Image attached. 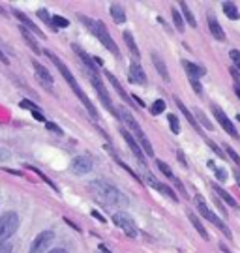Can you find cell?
<instances>
[{"label": "cell", "mask_w": 240, "mask_h": 253, "mask_svg": "<svg viewBox=\"0 0 240 253\" xmlns=\"http://www.w3.org/2000/svg\"><path fill=\"white\" fill-rule=\"evenodd\" d=\"M237 120H239V122H240V115H239V117H237Z\"/></svg>", "instance_id": "11a10c76"}, {"label": "cell", "mask_w": 240, "mask_h": 253, "mask_svg": "<svg viewBox=\"0 0 240 253\" xmlns=\"http://www.w3.org/2000/svg\"><path fill=\"white\" fill-rule=\"evenodd\" d=\"M130 79H132V83H137V84H146V75L143 72L141 64L135 62V60L130 64Z\"/></svg>", "instance_id": "2e32d148"}, {"label": "cell", "mask_w": 240, "mask_h": 253, "mask_svg": "<svg viewBox=\"0 0 240 253\" xmlns=\"http://www.w3.org/2000/svg\"><path fill=\"white\" fill-rule=\"evenodd\" d=\"M175 103H177V107L180 109V111H182V115H184V117L188 118V122H190V124L193 126V129L201 131V129H199V124H197V120L193 118V115H192V111H188V107L184 105V103H182V101H180V98H178V96H175Z\"/></svg>", "instance_id": "44dd1931"}, {"label": "cell", "mask_w": 240, "mask_h": 253, "mask_svg": "<svg viewBox=\"0 0 240 253\" xmlns=\"http://www.w3.org/2000/svg\"><path fill=\"white\" fill-rule=\"evenodd\" d=\"M32 117H34L36 120H42V122H45V117L42 115V111H34V113H32Z\"/></svg>", "instance_id": "bcb514c9"}, {"label": "cell", "mask_w": 240, "mask_h": 253, "mask_svg": "<svg viewBox=\"0 0 240 253\" xmlns=\"http://www.w3.org/2000/svg\"><path fill=\"white\" fill-rule=\"evenodd\" d=\"M208 28H210V34H212L218 42H223L225 40V32H223V28L220 27V23H218V19L210 15L208 13Z\"/></svg>", "instance_id": "ac0fdd59"}, {"label": "cell", "mask_w": 240, "mask_h": 253, "mask_svg": "<svg viewBox=\"0 0 240 253\" xmlns=\"http://www.w3.org/2000/svg\"><path fill=\"white\" fill-rule=\"evenodd\" d=\"M105 77H107V79H109V81H111V84L115 86V90L118 92V94H120V98H122V100L128 101L130 105H135L134 101H132V98H130V96L126 94V90H124V88H122V84L118 83V79H116V77H115V75H113V73H111V72H105Z\"/></svg>", "instance_id": "d6986e66"}, {"label": "cell", "mask_w": 240, "mask_h": 253, "mask_svg": "<svg viewBox=\"0 0 240 253\" xmlns=\"http://www.w3.org/2000/svg\"><path fill=\"white\" fill-rule=\"evenodd\" d=\"M53 240H54L53 231H42V233L34 238V242L30 246V252L28 253H45V250L51 246Z\"/></svg>", "instance_id": "9c48e42d"}, {"label": "cell", "mask_w": 240, "mask_h": 253, "mask_svg": "<svg viewBox=\"0 0 240 253\" xmlns=\"http://www.w3.org/2000/svg\"><path fill=\"white\" fill-rule=\"evenodd\" d=\"M206 145H208V146H210V148H212L214 152H216V156H218V158H222V160H225V152H223V150H220L218 146L214 145L212 141H206Z\"/></svg>", "instance_id": "ab89813d"}, {"label": "cell", "mask_w": 240, "mask_h": 253, "mask_svg": "<svg viewBox=\"0 0 240 253\" xmlns=\"http://www.w3.org/2000/svg\"><path fill=\"white\" fill-rule=\"evenodd\" d=\"M113 221H115L116 225L120 227L128 236H132V238L137 236V225H135L134 217L130 216V214H126V212H116L115 216H113Z\"/></svg>", "instance_id": "ba28073f"}, {"label": "cell", "mask_w": 240, "mask_h": 253, "mask_svg": "<svg viewBox=\"0 0 240 253\" xmlns=\"http://www.w3.org/2000/svg\"><path fill=\"white\" fill-rule=\"evenodd\" d=\"M9 158H11L9 150H6V148L0 146V162H6V160H9Z\"/></svg>", "instance_id": "7bdbcfd3"}, {"label": "cell", "mask_w": 240, "mask_h": 253, "mask_svg": "<svg viewBox=\"0 0 240 253\" xmlns=\"http://www.w3.org/2000/svg\"><path fill=\"white\" fill-rule=\"evenodd\" d=\"M175 180V178H173ZM175 184H177V190L182 193V197H188V193H186V190H184V186H182V182L180 180H175Z\"/></svg>", "instance_id": "f6af8a7d"}, {"label": "cell", "mask_w": 240, "mask_h": 253, "mask_svg": "<svg viewBox=\"0 0 240 253\" xmlns=\"http://www.w3.org/2000/svg\"><path fill=\"white\" fill-rule=\"evenodd\" d=\"M79 19L83 21V25L89 28L90 32L94 34V36L98 38L99 42H101V45H105L111 53L118 56V47L116 43L113 42V38L109 36V30L105 28V25L101 23V21H96V19H90V17H85V15H79Z\"/></svg>", "instance_id": "277c9868"}, {"label": "cell", "mask_w": 240, "mask_h": 253, "mask_svg": "<svg viewBox=\"0 0 240 253\" xmlns=\"http://www.w3.org/2000/svg\"><path fill=\"white\" fill-rule=\"evenodd\" d=\"M229 56H231V60L235 62V66L240 70V51L239 49H231V51H229Z\"/></svg>", "instance_id": "8d00e7d4"}, {"label": "cell", "mask_w": 240, "mask_h": 253, "mask_svg": "<svg viewBox=\"0 0 240 253\" xmlns=\"http://www.w3.org/2000/svg\"><path fill=\"white\" fill-rule=\"evenodd\" d=\"M11 244L9 242H4V244H0V253H11Z\"/></svg>", "instance_id": "ee69618b"}, {"label": "cell", "mask_w": 240, "mask_h": 253, "mask_svg": "<svg viewBox=\"0 0 240 253\" xmlns=\"http://www.w3.org/2000/svg\"><path fill=\"white\" fill-rule=\"evenodd\" d=\"M235 92H237V96H239V98H240V86H239V84L235 86Z\"/></svg>", "instance_id": "db71d44e"}, {"label": "cell", "mask_w": 240, "mask_h": 253, "mask_svg": "<svg viewBox=\"0 0 240 253\" xmlns=\"http://www.w3.org/2000/svg\"><path fill=\"white\" fill-rule=\"evenodd\" d=\"M87 75H89L90 83H92V86L96 88V92H98L99 100H101V103L105 105L115 117H118V113L115 111V105H113V101H111V98H109V94H107L105 86H103V83H101V77L98 75V70H87Z\"/></svg>", "instance_id": "8992f818"}, {"label": "cell", "mask_w": 240, "mask_h": 253, "mask_svg": "<svg viewBox=\"0 0 240 253\" xmlns=\"http://www.w3.org/2000/svg\"><path fill=\"white\" fill-rule=\"evenodd\" d=\"M38 17L44 19V23H47V25H51V15H49L47 9H40V11H38Z\"/></svg>", "instance_id": "f35d334b"}, {"label": "cell", "mask_w": 240, "mask_h": 253, "mask_svg": "<svg viewBox=\"0 0 240 253\" xmlns=\"http://www.w3.org/2000/svg\"><path fill=\"white\" fill-rule=\"evenodd\" d=\"M51 27L66 28V27H70V21H68L66 17H60V15H53V17H51Z\"/></svg>", "instance_id": "f1b7e54d"}, {"label": "cell", "mask_w": 240, "mask_h": 253, "mask_svg": "<svg viewBox=\"0 0 240 253\" xmlns=\"http://www.w3.org/2000/svg\"><path fill=\"white\" fill-rule=\"evenodd\" d=\"M146 178H148V182L152 184V188H154V190H158L160 193H163L165 197H169L171 201H175V203H177L178 197L175 195V191L171 190L169 186H165V184H161V182H158L156 178H154V174H150V172H148V176H146Z\"/></svg>", "instance_id": "9a60e30c"}, {"label": "cell", "mask_w": 240, "mask_h": 253, "mask_svg": "<svg viewBox=\"0 0 240 253\" xmlns=\"http://www.w3.org/2000/svg\"><path fill=\"white\" fill-rule=\"evenodd\" d=\"M212 188H214V191H216V193H218V195H220V197H222V199L225 201L227 205H229V207H233V208L239 207V203L235 201V197H233L231 193H227V191L223 190L222 186H218V184H212Z\"/></svg>", "instance_id": "603a6c76"}, {"label": "cell", "mask_w": 240, "mask_h": 253, "mask_svg": "<svg viewBox=\"0 0 240 253\" xmlns=\"http://www.w3.org/2000/svg\"><path fill=\"white\" fill-rule=\"evenodd\" d=\"M45 126H47V129H49V131H54V133H58V135H62V129H60V127L56 126V124H53V122H47Z\"/></svg>", "instance_id": "b9f144b4"}, {"label": "cell", "mask_w": 240, "mask_h": 253, "mask_svg": "<svg viewBox=\"0 0 240 253\" xmlns=\"http://www.w3.org/2000/svg\"><path fill=\"white\" fill-rule=\"evenodd\" d=\"M190 84H192V88H193L197 94H203V86H201V83L197 81V79H190Z\"/></svg>", "instance_id": "60d3db41"}, {"label": "cell", "mask_w": 240, "mask_h": 253, "mask_svg": "<svg viewBox=\"0 0 240 253\" xmlns=\"http://www.w3.org/2000/svg\"><path fill=\"white\" fill-rule=\"evenodd\" d=\"M19 107H21V109H28L30 113H34V111H42V109L38 107L36 103H32V101H28V100H21V101H19Z\"/></svg>", "instance_id": "836d02e7"}, {"label": "cell", "mask_w": 240, "mask_h": 253, "mask_svg": "<svg viewBox=\"0 0 240 253\" xmlns=\"http://www.w3.org/2000/svg\"><path fill=\"white\" fill-rule=\"evenodd\" d=\"M223 148H225V152L229 154V158H231L233 162L237 163V165H240V156H239V154L235 152V150H233V148L229 145H223Z\"/></svg>", "instance_id": "d590c367"}, {"label": "cell", "mask_w": 240, "mask_h": 253, "mask_svg": "<svg viewBox=\"0 0 240 253\" xmlns=\"http://www.w3.org/2000/svg\"><path fill=\"white\" fill-rule=\"evenodd\" d=\"M111 15H113V19H115L116 23H124L126 21V11L124 8L120 6V4H111Z\"/></svg>", "instance_id": "cb8c5ba5"}, {"label": "cell", "mask_w": 240, "mask_h": 253, "mask_svg": "<svg viewBox=\"0 0 240 253\" xmlns=\"http://www.w3.org/2000/svg\"><path fill=\"white\" fill-rule=\"evenodd\" d=\"M173 21H175V27H177V30L184 32V19L180 17L178 9H173Z\"/></svg>", "instance_id": "1f68e13d"}, {"label": "cell", "mask_w": 240, "mask_h": 253, "mask_svg": "<svg viewBox=\"0 0 240 253\" xmlns=\"http://www.w3.org/2000/svg\"><path fill=\"white\" fill-rule=\"evenodd\" d=\"M42 53H45V54H47V56H49V58H51V62H53L54 66H56V70L60 72V75H62L64 79L68 81V84H70V86H71V90L75 92V96H77V98H79L81 103H83V105L87 107V111H89V113H90V117H92V118H98V113H96V107L92 105V101L89 100V96H87V94H85V90H83V88H81V86H79V83L75 81V77H73V73H71L70 70H68V66H66V64H64L62 60H60V58L56 56V54L51 53V51H47V49H45V51H42Z\"/></svg>", "instance_id": "7a4b0ae2"}, {"label": "cell", "mask_w": 240, "mask_h": 253, "mask_svg": "<svg viewBox=\"0 0 240 253\" xmlns=\"http://www.w3.org/2000/svg\"><path fill=\"white\" fill-rule=\"evenodd\" d=\"M118 118H122V122H124L126 126L130 127V135L134 137L135 141H137V145L141 146V150H144V152L148 154V156H154V148H152L150 141H148V137L144 135V131L141 129V126H139V122L135 120L132 115H130V111H126V109H120V113H118Z\"/></svg>", "instance_id": "3957f363"}, {"label": "cell", "mask_w": 240, "mask_h": 253, "mask_svg": "<svg viewBox=\"0 0 240 253\" xmlns=\"http://www.w3.org/2000/svg\"><path fill=\"white\" fill-rule=\"evenodd\" d=\"M231 75H233V77H235V81L240 83V75H239V73H237V70H231Z\"/></svg>", "instance_id": "c3c4849f"}, {"label": "cell", "mask_w": 240, "mask_h": 253, "mask_svg": "<svg viewBox=\"0 0 240 253\" xmlns=\"http://www.w3.org/2000/svg\"><path fill=\"white\" fill-rule=\"evenodd\" d=\"M90 193L105 207H128V197L120 190H116L113 184L105 180H92L89 184Z\"/></svg>", "instance_id": "6da1fadb"}, {"label": "cell", "mask_w": 240, "mask_h": 253, "mask_svg": "<svg viewBox=\"0 0 240 253\" xmlns=\"http://www.w3.org/2000/svg\"><path fill=\"white\" fill-rule=\"evenodd\" d=\"M163 111H165V101L163 100H156L154 103H152V107H150L152 115H161Z\"/></svg>", "instance_id": "f546056e"}, {"label": "cell", "mask_w": 240, "mask_h": 253, "mask_svg": "<svg viewBox=\"0 0 240 253\" xmlns=\"http://www.w3.org/2000/svg\"><path fill=\"white\" fill-rule=\"evenodd\" d=\"M49 253H68V252H66L64 248H54V250H51Z\"/></svg>", "instance_id": "7dc6e473"}, {"label": "cell", "mask_w": 240, "mask_h": 253, "mask_svg": "<svg viewBox=\"0 0 240 253\" xmlns=\"http://www.w3.org/2000/svg\"><path fill=\"white\" fill-rule=\"evenodd\" d=\"M11 13H13V15L19 19V21H21V27H23V28H27V30H30V32H34L36 36L45 38V34L42 32V30H40V27H38V25H34V23L30 21V17H28V15H25L21 9H13Z\"/></svg>", "instance_id": "4fadbf2b"}, {"label": "cell", "mask_w": 240, "mask_h": 253, "mask_svg": "<svg viewBox=\"0 0 240 253\" xmlns=\"http://www.w3.org/2000/svg\"><path fill=\"white\" fill-rule=\"evenodd\" d=\"M167 120H169L171 124V131L173 133H180V122H178V118L175 115H167Z\"/></svg>", "instance_id": "d6a6232c"}, {"label": "cell", "mask_w": 240, "mask_h": 253, "mask_svg": "<svg viewBox=\"0 0 240 253\" xmlns=\"http://www.w3.org/2000/svg\"><path fill=\"white\" fill-rule=\"evenodd\" d=\"M120 133H122V137H124V141H126V145L130 146V150L134 152L135 158H137V160H139V162L144 165V156H143V150H141V146L137 145V141H135L134 137L130 135V131H128V129H124V127L120 129Z\"/></svg>", "instance_id": "5bb4252c"}, {"label": "cell", "mask_w": 240, "mask_h": 253, "mask_svg": "<svg viewBox=\"0 0 240 253\" xmlns=\"http://www.w3.org/2000/svg\"><path fill=\"white\" fill-rule=\"evenodd\" d=\"M92 216L96 217V219H99V221H105V217H103V216H99V214H98V212H96V210L92 212Z\"/></svg>", "instance_id": "681fc988"}, {"label": "cell", "mask_w": 240, "mask_h": 253, "mask_svg": "<svg viewBox=\"0 0 240 253\" xmlns=\"http://www.w3.org/2000/svg\"><path fill=\"white\" fill-rule=\"evenodd\" d=\"M193 113H195V117L199 118V120H201V124H203V126H205L206 129H212V124L208 122V118L205 117V113H203L201 109H193Z\"/></svg>", "instance_id": "4dcf8cb0"}, {"label": "cell", "mask_w": 240, "mask_h": 253, "mask_svg": "<svg viewBox=\"0 0 240 253\" xmlns=\"http://www.w3.org/2000/svg\"><path fill=\"white\" fill-rule=\"evenodd\" d=\"M212 111H214V117L218 118V122H220V124H222V127L223 129H225V131H227V133H229V135L231 137H235V139H239V131H237V127L233 126V122L231 120H229V118L225 117V115H223V111L220 107H216V105H214L212 107Z\"/></svg>", "instance_id": "8fae6325"}, {"label": "cell", "mask_w": 240, "mask_h": 253, "mask_svg": "<svg viewBox=\"0 0 240 253\" xmlns=\"http://www.w3.org/2000/svg\"><path fill=\"white\" fill-rule=\"evenodd\" d=\"M223 11H225V15L229 19H239L240 17V11L237 8V4L235 2H223Z\"/></svg>", "instance_id": "d4e9b609"}, {"label": "cell", "mask_w": 240, "mask_h": 253, "mask_svg": "<svg viewBox=\"0 0 240 253\" xmlns=\"http://www.w3.org/2000/svg\"><path fill=\"white\" fill-rule=\"evenodd\" d=\"M158 167H160V171L167 176V178H173V171H171V167L167 165L165 162H161V160H158Z\"/></svg>", "instance_id": "e575fe53"}, {"label": "cell", "mask_w": 240, "mask_h": 253, "mask_svg": "<svg viewBox=\"0 0 240 253\" xmlns=\"http://www.w3.org/2000/svg\"><path fill=\"white\" fill-rule=\"evenodd\" d=\"M180 9H182V13H184V17H186L188 25H192V27L195 28L197 21H195V17H193V13H192V9H190V6H188L186 2H180Z\"/></svg>", "instance_id": "4316f807"}, {"label": "cell", "mask_w": 240, "mask_h": 253, "mask_svg": "<svg viewBox=\"0 0 240 253\" xmlns=\"http://www.w3.org/2000/svg\"><path fill=\"white\" fill-rule=\"evenodd\" d=\"M0 62H4V64L8 62V58H6V54L2 53V51H0Z\"/></svg>", "instance_id": "816d5d0a"}, {"label": "cell", "mask_w": 240, "mask_h": 253, "mask_svg": "<svg viewBox=\"0 0 240 253\" xmlns=\"http://www.w3.org/2000/svg\"><path fill=\"white\" fill-rule=\"evenodd\" d=\"M177 156H178V162H182V163H184V165H186V158H184V154H182V152H178Z\"/></svg>", "instance_id": "f907efd6"}, {"label": "cell", "mask_w": 240, "mask_h": 253, "mask_svg": "<svg viewBox=\"0 0 240 253\" xmlns=\"http://www.w3.org/2000/svg\"><path fill=\"white\" fill-rule=\"evenodd\" d=\"M71 171L75 174H87V172L92 171V160L89 156H77L71 162Z\"/></svg>", "instance_id": "7c38bea8"}, {"label": "cell", "mask_w": 240, "mask_h": 253, "mask_svg": "<svg viewBox=\"0 0 240 253\" xmlns=\"http://www.w3.org/2000/svg\"><path fill=\"white\" fill-rule=\"evenodd\" d=\"M19 229V214L9 210V212H4L0 216V244L8 242L11 236L15 235V231Z\"/></svg>", "instance_id": "5b68a950"}, {"label": "cell", "mask_w": 240, "mask_h": 253, "mask_svg": "<svg viewBox=\"0 0 240 253\" xmlns=\"http://www.w3.org/2000/svg\"><path fill=\"white\" fill-rule=\"evenodd\" d=\"M21 36L25 38V42H27L28 45L32 47V51H34V53H38V54L42 53V49H40V47H38V42H36L34 38L30 36V32H28L27 28H23V27H21Z\"/></svg>", "instance_id": "484cf974"}, {"label": "cell", "mask_w": 240, "mask_h": 253, "mask_svg": "<svg viewBox=\"0 0 240 253\" xmlns=\"http://www.w3.org/2000/svg\"><path fill=\"white\" fill-rule=\"evenodd\" d=\"M235 178H237V182H239V186H240V171H235Z\"/></svg>", "instance_id": "f5cc1de1"}, {"label": "cell", "mask_w": 240, "mask_h": 253, "mask_svg": "<svg viewBox=\"0 0 240 253\" xmlns=\"http://www.w3.org/2000/svg\"><path fill=\"white\" fill-rule=\"evenodd\" d=\"M214 172H216V178L218 180H227V171L223 169V167H218V169H214Z\"/></svg>", "instance_id": "74e56055"}, {"label": "cell", "mask_w": 240, "mask_h": 253, "mask_svg": "<svg viewBox=\"0 0 240 253\" xmlns=\"http://www.w3.org/2000/svg\"><path fill=\"white\" fill-rule=\"evenodd\" d=\"M182 66H184V70L186 73L190 75V79H197L199 81V77H203L206 73V70L203 66H199V64H193V62H188V60H182Z\"/></svg>", "instance_id": "e0dca14e"}, {"label": "cell", "mask_w": 240, "mask_h": 253, "mask_svg": "<svg viewBox=\"0 0 240 253\" xmlns=\"http://www.w3.org/2000/svg\"><path fill=\"white\" fill-rule=\"evenodd\" d=\"M32 66H34V72H36V77H38V81H40V84L42 86H45L47 90H53V75L47 72V68L45 66H42L40 62H32Z\"/></svg>", "instance_id": "30bf717a"}, {"label": "cell", "mask_w": 240, "mask_h": 253, "mask_svg": "<svg viewBox=\"0 0 240 253\" xmlns=\"http://www.w3.org/2000/svg\"><path fill=\"white\" fill-rule=\"evenodd\" d=\"M197 208H199V214H201V216L205 217V219H208V221H210L212 225L218 227V229H222L223 233H225V236H227V238H231V231L227 229V225H225V223H223L222 219H220V217H218L216 214H214V212L210 210V208L206 207V205H205V199H203L201 195H197Z\"/></svg>", "instance_id": "52a82bcc"}, {"label": "cell", "mask_w": 240, "mask_h": 253, "mask_svg": "<svg viewBox=\"0 0 240 253\" xmlns=\"http://www.w3.org/2000/svg\"><path fill=\"white\" fill-rule=\"evenodd\" d=\"M152 60H154V66H156V70H158V73H160L161 77H163L165 81H171V75H169V72H167V66H165V62L160 58V54L152 53Z\"/></svg>", "instance_id": "ffe728a7"}, {"label": "cell", "mask_w": 240, "mask_h": 253, "mask_svg": "<svg viewBox=\"0 0 240 253\" xmlns=\"http://www.w3.org/2000/svg\"><path fill=\"white\" fill-rule=\"evenodd\" d=\"M122 36H124V42H126V45H128V49H130V51H132V53H134L135 56H139V49H137V45H135L132 32H128V30H126Z\"/></svg>", "instance_id": "83f0119b"}, {"label": "cell", "mask_w": 240, "mask_h": 253, "mask_svg": "<svg viewBox=\"0 0 240 253\" xmlns=\"http://www.w3.org/2000/svg\"><path fill=\"white\" fill-rule=\"evenodd\" d=\"M188 217H190V221H192V225L195 227L197 229V233L203 236L205 240H208V233H206V229H205V225L201 223V219L195 216V212H192V210H188Z\"/></svg>", "instance_id": "7402d4cb"}]
</instances>
